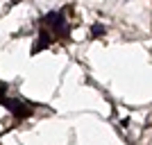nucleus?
<instances>
[{
	"mask_svg": "<svg viewBox=\"0 0 152 145\" xmlns=\"http://www.w3.org/2000/svg\"><path fill=\"white\" fill-rule=\"evenodd\" d=\"M43 23H45V25H50L57 34H61V30H64V16H61V14H57V12L48 14V16L43 18Z\"/></svg>",
	"mask_w": 152,
	"mask_h": 145,
	"instance_id": "nucleus-1",
	"label": "nucleus"
},
{
	"mask_svg": "<svg viewBox=\"0 0 152 145\" xmlns=\"http://www.w3.org/2000/svg\"><path fill=\"white\" fill-rule=\"evenodd\" d=\"M91 34H93V36H102V34H104V27H102V25H98V23H95V25L91 27Z\"/></svg>",
	"mask_w": 152,
	"mask_h": 145,
	"instance_id": "nucleus-2",
	"label": "nucleus"
}]
</instances>
